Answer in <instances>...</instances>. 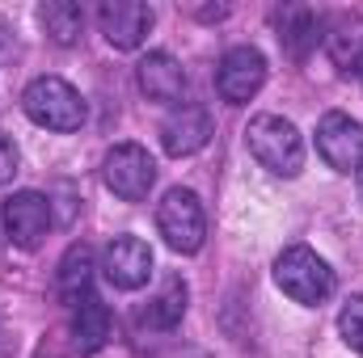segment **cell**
<instances>
[{
  "mask_svg": "<svg viewBox=\"0 0 363 358\" xmlns=\"http://www.w3.org/2000/svg\"><path fill=\"white\" fill-rule=\"evenodd\" d=\"M279 42L291 59H304L317 42H321V17L304 4H287L279 13Z\"/></svg>",
  "mask_w": 363,
  "mask_h": 358,
  "instance_id": "cell-13",
  "label": "cell"
},
{
  "mask_svg": "<svg viewBox=\"0 0 363 358\" xmlns=\"http://www.w3.org/2000/svg\"><path fill=\"white\" fill-rule=\"evenodd\" d=\"M4 232L17 249H38L51 232V198H43L38 190H17L4 202Z\"/></svg>",
  "mask_w": 363,
  "mask_h": 358,
  "instance_id": "cell-8",
  "label": "cell"
},
{
  "mask_svg": "<svg viewBox=\"0 0 363 358\" xmlns=\"http://www.w3.org/2000/svg\"><path fill=\"white\" fill-rule=\"evenodd\" d=\"M17 165H21V152H17L13 135L0 131V185H9V181L17 178Z\"/></svg>",
  "mask_w": 363,
  "mask_h": 358,
  "instance_id": "cell-19",
  "label": "cell"
},
{
  "mask_svg": "<svg viewBox=\"0 0 363 358\" xmlns=\"http://www.w3.org/2000/svg\"><path fill=\"white\" fill-rule=\"evenodd\" d=\"M55 287H60V299H64L68 308H77L81 299H89V295H93V291H89V287H93V249H89V245H72V249L64 253Z\"/></svg>",
  "mask_w": 363,
  "mask_h": 358,
  "instance_id": "cell-15",
  "label": "cell"
},
{
  "mask_svg": "<svg viewBox=\"0 0 363 358\" xmlns=\"http://www.w3.org/2000/svg\"><path fill=\"white\" fill-rule=\"evenodd\" d=\"M157 228H161V236L174 253H199L203 241H207V215H203L199 194L174 185L157 202Z\"/></svg>",
  "mask_w": 363,
  "mask_h": 358,
  "instance_id": "cell-4",
  "label": "cell"
},
{
  "mask_svg": "<svg viewBox=\"0 0 363 358\" xmlns=\"http://www.w3.org/2000/svg\"><path fill=\"white\" fill-rule=\"evenodd\" d=\"M274 282L287 299L304 304V308H321L330 295H334V270L325 266L308 245H287L279 258H274Z\"/></svg>",
  "mask_w": 363,
  "mask_h": 358,
  "instance_id": "cell-1",
  "label": "cell"
},
{
  "mask_svg": "<svg viewBox=\"0 0 363 358\" xmlns=\"http://www.w3.org/2000/svg\"><path fill=\"white\" fill-rule=\"evenodd\" d=\"M21 110L30 114V122L47 127V131H81L85 122V101L60 76H38L21 93Z\"/></svg>",
  "mask_w": 363,
  "mask_h": 358,
  "instance_id": "cell-3",
  "label": "cell"
},
{
  "mask_svg": "<svg viewBox=\"0 0 363 358\" xmlns=\"http://www.w3.org/2000/svg\"><path fill=\"white\" fill-rule=\"evenodd\" d=\"M262 85H267V59H262V51H254V47H233V51H224V59H220V68H216V89H220V97H224L228 105L254 101Z\"/></svg>",
  "mask_w": 363,
  "mask_h": 358,
  "instance_id": "cell-7",
  "label": "cell"
},
{
  "mask_svg": "<svg viewBox=\"0 0 363 358\" xmlns=\"http://www.w3.org/2000/svg\"><path fill=\"white\" fill-rule=\"evenodd\" d=\"M38 21H43V30H47L51 42L72 47V42L81 38V30H85V8L72 4V0H47V4L38 8Z\"/></svg>",
  "mask_w": 363,
  "mask_h": 358,
  "instance_id": "cell-16",
  "label": "cell"
},
{
  "mask_svg": "<svg viewBox=\"0 0 363 358\" xmlns=\"http://www.w3.org/2000/svg\"><path fill=\"white\" fill-rule=\"evenodd\" d=\"M106 337H110V308L89 295V299H81L77 308H72V346L81 350V354H97L101 346H106Z\"/></svg>",
  "mask_w": 363,
  "mask_h": 358,
  "instance_id": "cell-14",
  "label": "cell"
},
{
  "mask_svg": "<svg viewBox=\"0 0 363 358\" xmlns=\"http://www.w3.org/2000/svg\"><path fill=\"white\" fill-rule=\"evenodd\" d=\"M207 139H211V114L203 105L182 101L161 122V144H165L169 156H194L199 148H207Z\"/></svg>",
  "mask_w": 363,
  "mask_h": 358,
  "instance_id": "cell-11",
  "label": "cell"
},
{
  "mask_svg": "<svg viewBox=\"0 0 363 358\" xmlns=\"http://www.w3.org/2000/svg\"><path fill=\"white\" fill-rule=\"evenodd\" d=\"M101 178L110 185V194H118L123 202H140V198H148V190L157 181V161L140 144H114L101 161Z\"/></svg>",
  "mask_w": 363,
  "mask_h": 358,
  "instance_id": "cell-5",
  "label": "cell"
},
{
  "mask_svg": "<svg viewBox=\"0 0 363 358\" xmlns=\"http://www.w3.org/2000/svg\"><path fill=\"white\" fill-rule=\"evenodd\" d=\"M245 144H250L254 161H258L262 169H271L274 178H296V173L304 169V139H300V131H296L287 118H279V114H258V118H250Z\"/></svg>",
  "mask_w": 363,
  "mask_h": 358,
  "instance_id": "cell-2",
  "label": "cell"
},
{
  "mask_svg": "<svg viewBox=\"0 0 363 358\" xmlns=\"http://www.w3.org/2000/svg\"><path fill=\"white\" fill-rule=\"evenodd\" d=\"M355 76L363 81V51H359V59H355Z\"/></svg>",
  "mask_w": 363,
  "mask_h": 358,
  "instance_id": "cell-20",
  "label": "cell"
},
{
  "mask_svg": "<svg viewBox=\"0 0 363 358\" xmlns=\"http://www.w3.org/2000/svg\"><path fill=\"white\" fill-rule=\"evenodd\" d=\"M97 21H101V34L114 51H135L152 30V8L140 0H106Z\"/></svg>",
  "mask_w": 363,
  "mask_h": 358,
  "instance_id": "cell-10",
  "label": "cell"
},
{
  "mask_svg": "<svg viewBox=\"0 0 363 358\" xmlns=\"http://www.w3.org/2000/svg\"><path fill=\"white\" fill-rule=\"evenodd\" d=\"M135 81L148 101H161V105H182L186 97V72L169 51H148L135 68Z\"/></svg>",
  "mask_w": 363,
  "mask_h": 358,
  "instance_id": "cell-12",
  "label": "cell"
},
{
  "mask_svg": "<svg viewBox=\"0 0 363 358\" xmlns=\"http://www.w3.org/2000/svg\"><path fill=\"white\" fill-rule=\"evenodd\" d=\"M317 156L334 173H359L363 169V122H355L342 110L321 114V122H317Z\"/></svg>",
  "mask_w": 363,
  "mask_h": 358,
  "instance_id": "cell-6",
  "label": "cell"
},
{
  "mask_svg": "<svg viewBox=\"0 0 363 358\" xmlns=\"http://www.w3.org/2000/svg\"><path fill=\"white\" fill-rule=\"evenodd\" d=\"M101 274L118 287V291H140L152 278V249L140 236H114L106 245L101 258Z\"/></svg>",
  "mask_w": 363,
  "mask_h": 358,
  "instance_id": "cell-9",
  "label": "cell"
},
{
  "mask_svg": "<svg viewBox=\"0 0 363 358\" xmlns=\"http://www.w3.org/2000/svg\"><path fill=\"white\" fill-rule=\"evenodd\" d=\"M355 178H359V194H363V169H359V173H355Z\"/></svg>",
  "mask_w": 363,
  "mask_h": 358,
  "instance_id": "cell-21",
  "label": "cell"
},
{
  "mask_svg": "<svg viewBox=\"0 0 363 358\" xmlns=\"http://www.w3.org/2000/svg\"><path fill=\"white\" fill-rule=\"evenodd\" d=\"M182 312H186V282H182V278H165L140 321L152 325V329H174L182 321Z\"/></svg>",
  "mask_w": 363,
  "mask_h": 358,
  "instance_id": "cell-17",
  "label": "cell"
},
{
  "mask_svg": "<svg viewBox=\"0 0 363 358\" xmlns=\"http://www.w3.org/2000/svg\"><path fill=\"white\" fill-rule=\"evenodd\" d=\"M338 333L355 354H363V295H351L347 308L338 312Z\"/></svg>",
  "mask_w": 363,
  "mask_h": 358,
  "instance_id": "cell-18",
  "label": "cell"
}]
</instances>
